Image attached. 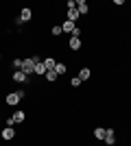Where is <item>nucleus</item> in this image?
I'll return each instance as SVG.
<instances>
[{"label":"nucleus","instance_id":"3","mask_svg":"<svg viewBox=\"0 0 131 146\" xmlns=\"http://www.w3.org/2000/svg\"><path fill=\"white\" fill-rule=\"evenodd\" d=\"M33 20V11L29 7H24L22 11H20V18H18V24H24V22H31Z\"/></svg>","mask_w":131,"mask_h":146},{"label":"nucleus","instance_id":"15","mask_svg":"<svg viewBox=\"0 0 131 146\" xmlns=\"http://www.w3.org/2000/svg\"><path fill=\"white\" fill-rule=\"evenodd\" d=\"M44 79L53 83V81H57V79H59V74H57L55 70H46V74H44Z\"/></svg>","mask_w":131,"mask_h":146},{"label":"nucleus","instance_id":"17","mask_svg":"<svg viewBox=\"0 0 131 146\" xmlns=\"http://www.w3.org/2000/svg\"><path fill=\"white\" fill-rule=\"evenodd\" d=\"M66 70H68V68H66V63H57V66H55V72L59 74V76H61V74H66Z\"/></svg>","mask_w":131,"mask_h":146},{"label":"nucleus","instance_id":"22","mask_svg":"<svg viewBox=\"0 0 131 146\" xmlns=\"http://www.w3.org/2000/svg\"><path fill=\"white\" fill-rule=\"evenodd\" d=\"M72 37H81V29H79V26H76V29L72 31Z\"/></svg>","mask_w":131,"mask_h":146},{"label":"nucleus","instance_id":"2","mask_svg":"<svg viewBox=\"0 0 131 146\" xmlns=\"http://www.w3.org/2000/svg\"><path fill=\"white\" fill-rule=\"evenodd\" d=\"M33 70H35V57H31V59H24V61H22V72H24L26 76H31Z\"/></svg>","mask_w":131,"mask_h":146},{"label":"nucleus","instance_id":"19","mask_svg":"<svg viewBox=\"0 0 131 146\" xmlns=\"http://www.w3.org/2000/svg\"><path fill=\"white\" fill-rule=\"evenodd\" d=\"M70 85H72V87H79V85H81V79H79V76H72V79H70Z\"/></svg>","mask_w":131,"mask_h":146},{"label":"nucleus","instance_id":"6","mask_svg":"<svg viewBox=\"0 0 131 146\" xmlns=\"http://www.w3.org/2000/svg\"><path fill=\"white\" fill-rule=\"evenodd\" d=\"M68 46H70V50H81V46H83V42H81V37H70V42H68Z\"/></svg>","mask_w":131,"mask_h":146},{"label":"nucleus","instance_id":"7","mask_svg":"<svg viewBox=\"0 0 131 146\" xmlns=\"http://www.w3.org/2000/svg\"><path fill=\"white\" fill-rule=\"evenodd\" d=\"M13 81H15V83H26V81H29V76H26L22 70H13Z\"/></svg>","mask_w":131,"mask_h":146},{"label":"nucleus","instance_id":"10","mask_svg":"<svg viewBox=\"0 0 131 146\" xmlns=\"http://www.w3.org/2000/svg\"><path fill=\"white\" fill-rule=\"evenodd\" d=\"M11 118H13V124H22V122L26 120V113H24V111H15Z\"/></svg>","mask_w":131,"mask_h":146},{"label":"nucleus","instance_id":"16","mask_svg":"<svg viewBox=\"0 0 131 146\" xmlns=\"http://www.w3.org/2000/svg\"><path fill=\"white\" fill-rule=\"evenodd\" d=\"M94 137L103 142V140H105V129H103V127H96V129H94Z\"/></svg>","mask_w":131,"mask_h":146},{"label":"nucleus","instance_id":"20","mask_svg":"<svg viewBox=\"0 0 131 146\" xmlns=\"http://www.w3.org/2000/svg\"><path fill=\"white\" fill-rule=\"evenodd\" d=\"M22 61L24 59H13V70H22Z\"/></svg>","mask_w":131,"mask_h":146},{"label":"nucleus","instance_id":"18","mask_svg":"<svg viewBox=\"0 0 131 146\" xmlns=\"http://www.w3.org/2000/svg\"><path fill=\"white\" fill-rule=\"evenodd\" d=\"M50 33H53V35H61V33H63V31H61V24H55V26H53V29H50Z\"/></svg>","mask_w":131,"mask_h":146},{"label":"nucleus","instance_id":"4","mask_svg":"<svg viewBox=\"0 0 131 146\" xmlns=\"http://www.w3.org/2000/svg\"><path fill=\"white\" fill-rule=\"evenodd\" d=\"M105 142L107 146H114L116 144V131H114V129H105Z\"/></svg>","mask_w":131,"mask_h":146},{"label":"nucleus","instance_id":"8","mask_svg":"<svg viewBox=\"0 0 131 146\" xmlns=\"http://www.w3.org/2000/svg\"><path fill=\"white\" fill-rule=\"evenodd\" d=\"M76 29V24L74 22H70V20H66V22H61V31L63 33H70V35H72V31Z\"/></svg>","mask_w":131,"mask_h":146},{"label":"nucleus","instance_id":"13","mask_svg":"<svg viewBox=\"0 0 131 146\" xmlns=\"http://www.w3.org/2000/svg\"><path fill=\"white\" fill-rule=\"evenodd\" d=\"M42 63H44V68H46V70H55V66H57V61L53 59V57H46V59H42Z\"/></svg>","mask_w":131,"mask_h":146},{"label":"nucleus","instance_id":"12","mask_svg":"<svg viewBox=\"0 0 131 146\" xmlns=\"http://www.w3.org/2000/svg\"><path fill=\"white\" fill-rule=\"evenodd\" d=\"M76 9H79V13H81V15H85V13L90 11V7H87L85 0H76Z\"/></svg>","mask_w":131,"mask_h":146},{"label":"nucleus","instance_id":"14","mask_svg":"<svg viewBox=\"0 0 131 146\" xmlns=\"http://www.w3.org/2000/svg\"><path fill=\"white\" fill-rule=\"evenodd\" d=\"M90 76H92V70H90V68H81V70H79V79H81V83L87 81Z\"/></svg>","mask_w":131,"mask_h":146},{"label":"nucleus","instance_id":"21","mask_svg":"<svg viewBox=\"0 0 131 146\" xmlns=\"http://www.w3.org/2000/svg\"><path fill=\"white\" fill-rule=\"evenodd\" d=\"M72 7H76V0H68L66 2V9H72Z\"/></svg>","mask_w":131,"mask_h":146},{"label":"nucleus","instance_id":"23","mask_svg":"<svg viewBox=\"0 0 131 146\" xmlns=\"http://www.w3.org/2000/svg\"><path fill=\"white\" fill-rule=\"evenodd\" d=\"M0 59H2V55H0Z\"/></svg>","mask_w":131,"mask_h":146},{"label":"nucleus","instance_id":"1","mask_svg":"<svg viewBox=\"0 0 131 146\" xmlns=\"http://www.w3.org/2000/svg\"><path fill=\"white\" fill-rule=\"evenodd\" d=\"M26 96V92L24 90H18V92H11V94H7V98H5V103L9 105V107H15V105L22 100V98Z\"/></svg>","mask_w":131,"mask_h":146},{"label":"nucleus","instance_id":"5","mask_svg":"<svg viewBox=\"0 0 131 146\" xmlns=\"http://www.w3.org/2000/svg\"><path fill=\"white\" fill-rule=\"evenodd\" d=\"M33 74H37V76H44V74H46V68H44L39 57H35V70H33Z\"/></svg>","mask_w":131,"mask_h":146},{"label":"nucleus","instance_id":"9","mask_svg":"<svg viewBox=\"0 0 131 146\" xmlns=\"http://www.w3.org/2000/svg\"><path fill=\"white\" fill-rule=\"evenodd\" d=\"M0 135H2V140L9 142V140H13V137H15V131H13L11 127H7V129H2V133H0Z\"/></svg>","mask_w":131,"mask_h":146},{"label":"nucleus","instance_id":"11","mask_svg":"<svg viewBox=\"0 0 131 146\" xmlns=\"http://www.w3.org/2000/svg\"><path fill=\"white\" fill-rule=\"evenodd\" d=\"M79 15H81V13H79V9H76V7L68 9V20H70V22H74V24H76V20H79Z\"/></svg>","mask_w":131,"mask_h":146}]
</instances>
